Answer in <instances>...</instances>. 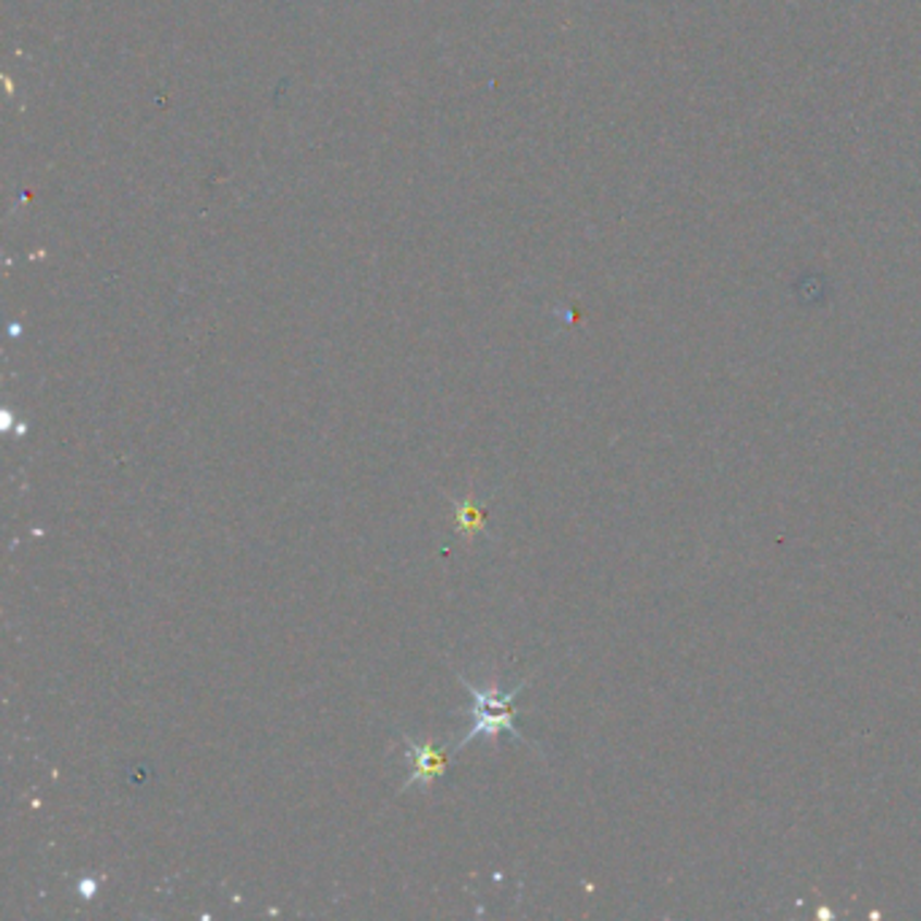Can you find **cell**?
Masks as SVG:
<instances>
[{
    "instance_id": "obj_2",
    "label": "cell",
    "mask_w": 921,
    "mask_h": 921,
    "mask_svg": "<svg viewBox=\"0 0 921 921\" xmlns=\"http://www.w3.org/2000/svg\"><path fill=\"white\" fill-rule=\"evenodd\" d=\"M403 740H406V757L412 762V776L403 784V791L412 784H432L438 776H443V771H446V751L432 744H414L408 735H403Z\"/></svg>"
},
{
    "instance_id": "obj_1",
    "label": "cell",
    "mask_w": 921,
    "mask_h": 921,
    "mask_svg": "<svg viewBox=\"0 0 921 921\" xmlns=\"http://www.w3.org/2000/svg\"><path fill=\"white\" fill-rule=\"evenodd\" d=\"M463 678L465 689L470 692V698H474V703H470V729L468 735L463 738V744L459 746H468L470 740L479 738V735H498V733H511L514 738L525 740L521 738L519 727L514 724V711H511V703H514L516 698H519L521 689L527 687V684H519L516 689H511V692H498V689H490V692H484V689H479L476 684H470L468 678Z\"/></svg>"
},
{
    "instance_id": "obj_3",
    "label": "cell",
    "mask_w": 921,
    "mask_h": 921,
    "mask_svg": "<svg viewBox=\"0 0 921 921\" xmlns=\"http://www.w3.org/2000/svg\"><path fill=\"white\" fill-rule=\"evenodd\" d=\"M454 511H457V525L459 530H465V536H474L476 530H481L484 525V511L468 500V503H454Z\"/></svg>"
}]
</instances>
